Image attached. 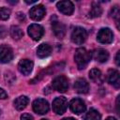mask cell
<instances>
[{"label":"cell","mask_w":120,"mask_h":120,"mask_svg":"<svg viewBox=\"0 0 120 120\" xmlns=\"http://www.w3.org/2000/svg\"><path fill=\"white\" fill-rule=\"evenodd\" d=\"M69 107H70L71 112L76 114H80L83 112L86 109L84 101L81 98H73L69 103Z\"/></svg>","instance_id":"obj_10"},{"label":"cell","mask_w":120,"mask_h":120,"mask_svg":"<svg viewBox=\"0 0 120 120\" xmlns=\"http://www.w3.org/2000/svg\"><path fill=\"white\" fill-rule=\"evenodd\" d=\"M28 103H29V98L26 96H21L14 100V107L18 111H22L27 106Z\"/></svg>","instance_id":"obj_18"},{"label":"cell","mask_w":120,"mask_h":120,"mask_svg":"<svg viewBox=\"0 0 120 120\" xmlns=\"http://www.w3.org/2000/svg\"><path fill=\"white\" fill-rule=\"evenodd\" d=\"M102 13V8L100 7V5L98 3H92V8L89 12V15L90 17L92 18H97V17H99Z\"/></svg>","instance_id":"obj_20"},{"label":"cell","mask_w":120,"mask_h":120,"mask_svg":"<svg viewBox=\"0 0 120 120\" xmlns=\"http://www.w3.org/2000/svg\"><path fill=\"white\" fill-rule=\"evenodd\" d=\"M119 55H120V52H117L116 56H115V63H116V65H117L118 67L120 66V62H119Z\"/></svg>","instance_id":"obj_29"},{"label":"cell","mask_w":120,"mask_h":120,"mask_svg":"<svg viewBox=\"0 0 120 120\" xmlns=\"http://www.w3.org/2000/svg\"><path fill=\"white\" fill-rule=\"evenodd\" d=\"M106 120H116L115 118H113V117H108Z\"/></svg>","instance_id":"obj_32"},{"label":"cell","mask_w":120,"mask_h":120,"mask_svg":"<svg viewBox=\"0 0 120 120\" xmlns=\"http://www.w3.org/2000/svg\"><path fill=\"white\" fill-rule=\"evenodd\" d=\"M108 82L112 84L114 87L118 88L120 86V75L119 72L115 69H110L108 72V76H107Z\"/></svg>","instance_id":"obj_15"},{"label":"cell","mask_w":120,"mask_h":120,"mask_svg":"<svg viewBox=\"0 0 120 120\" xmlns=\"http://www.w3.org/2000/svg\"><path fill=\"white\" fill-rule=\"evenodd\" d=\"M8 34V30L4 25H0V38H4Z\"/></svg>","instance_id":"obj_26"},{"label":"cell","mask_w":120,"mask_h":120,"mask_svg":"<svg viewBox=\"0 0 120 120\" xmlns=\"http://www.w3.org/2000/svg\"><path fill=\"white\" fill-rule=\"evenodd\" d=\"M10 36H11V38H14V39H20L21 38H22L23 32H22V30L19 26L13 25V26H11V28H10Z\"/></svg>","instance_id":"obj_22"},{"label":"cell","mask_w":120,"mask_h":120,"mask_svg":"<svg viewBox=\"0 0 120 120\" xmlns=\"http://www.w3.org/2000/svg\"><path fill=\"white\" fill-rule=\"evenodd\" d=\"M100 119H101L100 113L95 109H90L84 116V120H100Z\"/></svg>","instance_id":"obj_21"},{"label":"cell","mask_w":120,"mask_h":120,"mask_svg":"<svg viewBox=\"0 0 120 120\" xmlns=\"http://www.w3.org/2000/svg\"><path fill=\"white\" fill-rule=\"evenodd\" d=\"M91 57H92L91 52L86 51V49H84V48L77 49L75 52L74 59H75V62H76L78 68L79 69L85 68V67L87 66V64L91 60Z\"/></svg>","instance_id":"obj_1"},{"label":"cell","mask_w":120,"mask_h":120,"mask_svg":"<svg viewBox=\"0 0 120 120\" xmlns=\"http://www.w3.org/2000/svg\"><path fill=\"white\" fill-rule=\"evenodd\" d=\"M87 38V33L84 28L82 27H75L71 33V40L75 44H82Z\"/></svg>","instance_id":"obj_2"},{"label":"cell","mask_w":120,"mask_h":120,"mask_svg":"<svg viewBox=\"0 0 120 120\" xmlns=\"http://www.w3.org/2000/svg\"><path fill=\"white\" fill-rule=\"evenodd\" d=\"M33 62L29 59H22L19 62L18 65V68L20 70L21 73H22L23 75H28L31 73L32 69H33Z\"/></svg>","instance_id":"obj_12"},{"label":"cell","mask_w":120,"mask_h":120,"mask_svg":"<svg viewBox=\"0 0 120 120\" xmlns=\"http://www.w3.org/2000/svg\"><path fill=\"white\" fill-rule=\"evenodd\" d=\"M45 13H46V10H45V8L42 6V5H37V6H34L30 11H29V15H30V18L34 21H40L44 16H45Z\"/></svg>","instance_id":"obj_9"},{"label":"cell","mask_w":120,"mask_h":120,"mask_svg":"<svg viewBox=\"0 0 120 120\" xmlns=\"http://www.w3.org/2000/svg\"><path fill=\"white\" fill-rule=\"evenodd\" d=\"M21 120H34L33 116L30 115L29 113H23L22 116H21Z\"/></svg>","instance_id":"obj_27"},{"label":"cell","mask_w":120,"mask_h":120,"mask_svg":"<svg viewBox=\"0 0 120 120\" xmlns=\"http://www.w3.org/2000/svg\"><path fill=\"white\" fill-rule=\"evenodd\" d=\"M111 16L116 20L117 23H118V21H119V17H120V10H119V8L117 6L113 7L111 10Z\"/></svg>","instance_id":"obj_24"},{"label":"cell","mask_w":120,"mask_h":120,"mask_svg":"<svg viewBox=\"0 0 120 120\" xmlns=\"http://www.w3.org/2000/svg\"><path fill=\"white\" fill-rule=\"evenodd\" d=\"M13 58L12 49L6 44L0 45V62L1 63H8Z\"/></svg>","instance_id":"obj_8"},{"label":"cell","mask_w":120,"mask_h":120,"mask_svg":"<svg viewBox=\"0 0 120 120\" xmlns=\"http://www.w3.org/2000/svg\"><path fill=\"white\" fill-rule=\"evenodd\" d=\"M44 34V29L41 25L33 23L28 27V35L34 40H39Z\"/></svg>","instance_id":"obj_7"},{"label":"cell","mask_w":120,"mask_h":120,"mask_svg":"<svg viewBox=\"0 0 120 120\" xmlns=\"http://www.w3.org/2000/svg\"><path fill=\"white\" fill-rule=\"evenodd\" d=\"M52 87L58 91V92H61V93H64L68 90V79L63 76V75H60V76H57L55 77L53 80H52Z\"/></svg>","instance_id":"obj_3"},{"label":"cell","mask_w":120,"mask_h":120,"mask_svg":"<svg viewBox=\"0 0 120 120\" xmlns=\"http://www.w3.org/2000/svg\"><path fill=\"white\" fill-rule=\"evenodd\" d=\"M51 52H52V48L50 45H48L46 43L40 44L37 50V54L40 58H45V57L49 56L51 54Z\"/></svg>","instance_id":"obj_17"},{"label":"cell","mask_w":120,"mask_h":120,"mask_svg":"<svg viewBox=\"0 0 120 120\" xmlns=\"http://www.w3.org/2000/svg\"><path fill=\"white\" fill-rule=\"evenodd\" d=\"M74 89L79 94H86L89 91V84L84 79L80 78L74 82Z\"/></svg>","instance_id":"obj_14"},{"label":"cell","mask_w":120,"mask_h":120,"mask_svg":"<svg viewBox=\"0 0 120 120\" xmlns=\"http://www.w3.org/2000/svg\"><path fill=\"white\" fill-rule=\"evenodd\" d=\"M7 97H8V95L5 92V90H3L2 88H0V99H5Z\"/></svg>","instance_id":"obj_28"},{"label":"cell","mask_w":120,"mask_h":120,"mask_svg":"<svg viewBox=\"0 0 120 120\" xmlns=\"http://www.w3.org/2000/svg\"><path fill=\"white\" fill-rule=\"evenodd\" d=\"M52 31L54 33V35L58 38H63L66 35V26L58 22V21H52Z\"/></svg>","instance_id":"obj_13"},{"label":"cell","mask_w":120,"mask_h":120,"mask_svg":"<svg viewBox=\"0 0 120 120\" xmlns=\"http://www.w3.org/2000/svg\"><path fill=\"white\" fill-rule=\"evenodd\" d=\"M33 110L38 114H45L49 111V103L43 98H38L33 102Z\"/></svg>","instance_id":"obj_6"},{"label":"cell","mask_w":120,"mask_h":120,"mask_svg":"<svg viewBox=\"0 0 120 120\" xmlns=\"http://www.w3.org/2000/svg\"><path fill=\"white\" fill-rule=\"evenodd\" d=\"M42 120H47V119H42Z\"/></svg>","instance_id":"obj_33"},{"label":"cell","mask_w":120,"mask_h":120,"mask_svg":"<svg viewBox=\"0 0 120 120\" xmlns=\"http://www.w3.org/2000/svg\"><path fill=\"white\" fill-rule=\"evenodd\" d=\"M93 58L98 62H106L109 59V52L104 49H97L93 52Z\"/></svg>","instance_id":"obj_16"},{"label":"cell","mask_w":120,"mask_h":120,"mask_svg":"<svg viewBox=\"0 0 120 120\" xmlns=\"http://www.w3.org/2000/svg\"><path fill=\"white\" fill-rule=\"evenodd\" d=\"M97 39L98 42L103 44H109L113 39V34L109 28H101L97 36Z\"/></svg>","instance_id":"obj_5"},{"label":"cell","mask_w":120,"mask_h":120,"mask_svg":"<svg viewBox=\"0 0 120 120\" xmlns=\"http://www.w3.org/2000/svg\"><path fill=\"white\" fill-rule=\"evenodd\" d=\"M62 120H75V119L74 118H71V117H68V118H64Z\"/></svg>","instance_id":"obj_31"},{"label":"cell","mask_w":120,"mask_h":120,"mask_svg":"<svg viewBox=\"0 0 120 120\" xmlns=\"http://www.w3.org/2000/svg\"><path fill=\"white\" fill-rule=\"evenodd\" d=\"M17 17H20V21H22V20H24V15H23V13L18 12V13H17Z\"/></svg>","instance_id":"obj_30"},{"label":"cell","mask_w":120,"mask_h":120,"mask_svg":"<svg viewBox=\"0 0 120 120\" xmlns=\"http://www.w3.org/2000/svg\"><path fill=\"white\" fill-rule=\"evenodd\" d=\"M68 107V100L64 97H58L52 101V110L57 114H63Z\"/></svg>","instance_id":"obj_4"},{"label":"cell","mask_w":120,"mask_h":120,"mask_svg":"<svg viewBox=\"0 0 120 120\" xmlns=\"http://www.w3.org/2000/svg\"><path fill=\"white\" fill-rule=\"evenodd\" d=\"M56 7H57L58 10L65 15H71L74 11V6H73L72 2L68 1V0L58 2L56 4Z\"/></svg>","instance_id":"obj_11"},{"label":"cell","mask_w":120,"mask_h":120,"mask_svg":"<svg viewBox=\"0 0 120 120\" xmlns=\"http://www.w3.org/2000/svg\"><path fill=\"white\" fill-rule=\"evenodd\" d=\"M5 81L7 82V83H9V84H11L12 82H14V81H15L14 74L12 72H10V71L6 72L5 73Z\"/></svg>","instance_id":"obj_25"},{"label":"cell","mask_w":120,"mask_h":120,"mask_svg":"<svg viewBox=\"0 0 120 120\" xmlns=\"http://www.w3.org/2000/svg\"><path fill=\"white\" fill-rule=\"evenodd\" d=\"M10 10L7 8H0V20H7L9 18Z\"/></svg>","instance_id":"obj_23"},{"label":"cell","mask_w":120,"mask_h":120,"mask_svg":"<svg viewBox=\"0 0 120 120\" xmlns=\"http://www.w3.org/2000/svg\"><path fill=\"white\" fill-rule=\"evenodd\" d=\"M89 78L91 79V81H93L96 83H101L103 82L102 73L98 68H92L89 71Z\"/></svg>","instance_id":"obj_19"}]
</instances>
